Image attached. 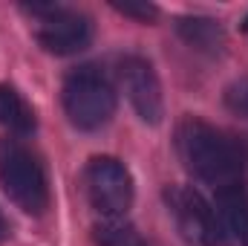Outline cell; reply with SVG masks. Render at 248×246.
Here are the masks:
<instances>
[{"instance_id": "11", "label": "cell", "mask_w": 248, "mask_h": 246, "mask_svg": "<svg viewBox=\"0 0 248 246\" xmlns=\"http://www.w3.org/2000/svg\"><path fill=\"white\" fill-rule=\"evenodd\" d=\"M93 241L95 246H147L144 238L133 223L124 217H104L93 226Z\"/></svg>"}, {"instance_id": "14", "label": "cell", "mask_w": 248, "mask_h": 246, "mask_svg": "<svg viewBox=\"0 0 248 246\" xmlns=\"http://www.w3.org/2000/svg\"><path fill=\"white\" fill-rule=\"evenodd\" d=\"M9 235H12V226H9V220L3 217V211H0V244H6Z\"/></svg>"}, {"instance_id": "2", "label": "cell", "mask_w": 248, "mask_h": 246, "mask_svg": "<svg viewBox=\"0 0 248 246\" xmlns=\"http://www.w3.org/2000/svg\"><path fill=\"white\" fill-rule=\"evenodd\" d=\"M61 102L66 119L78 130H98L116 113V90L110 78L93 64L75 67L63 78Z\"/></svg>"}, {"instance_id": "3", "label": "cell", "mask_w": 248, "mask_h": 246, "mask_svg": "<svg viewBox=\"0 0 248 246\" xmlns=\"http://www.w3.org/2000/svg\"><path fill=\"white\" fill-rule=\"evenodd\" d=\"M0 188L26 214H44L49 209V183L38 157L17 139L0 136Z\"/></svg>"}, {"instance_id": "1", "label": "cell", "mask_w": 248, "mask_h": 246, "mask_svg": "<svg viewBox=\"0 0 248 246\" xmlns=\"http://www.w3.org/2000/svg\"><path fill=\"white\" fill-rule=\"evenodd\" d=\"M176 154L187 171L214 185L217 191L243 180L246 151L237 139L222 133L219 127L202 122L196 116H185L176 127Z\"/></svg>"}, {"instance_id": "10", "label": "cell", "mask_w": 248, "mask_h": 246, "mask_svg": "<svg viewBox=\"0 0 248 246\" xmlns=\"http://www.w3.org/2000/svg\"><path fill=\"white\" fill-rule=\"evenodd\" d=\"M0 124L17 136H29L38 127L32 105L12 84H0Z\"/></svg>"}, {"instance_id": "12", "label": "cell", "mask_w": 248, "mask_h": 246, "mask_svg": "<svg viewBox=\"0 0 248 246\" xmlns=\"http://www.w3.org/2000/svg\"><path fill=\"white\" fill-rule=\"evenodd\" d=\"M225 107L234 116L248 119V75L246 78H237L234 84H228V90H225Z\"/></svg>"}, {"instance_id": "13", "label": "cell", "mask_w": 248, "mask_h": 246, "mask_svg": "<svg viewBox=\"0 0 248 246\" xmlns=\"http://www.w3.org/2000/svg\"><path fill=\"white\" fill-rule=\"evenodd\" d=\"M119 15L124 18H133V20H139V23H153L156 18H159V6H153V3H122V0H113L110 3Z\"/></svg>"}, {"instance_id": "4", "label": "cell", "mask_w": 248, "mask_h": 246, "mask_svg": "<svg viewBox=\"0 0 248 246\" xmlns=\"http://www.w3.org/2000/svg\"><path fill=\"white\" fill-rule=\"evenodd\" d=\"M23 12H29L38 23H35V41L41 44L44 53L49 55H75L84 53L93 44V20L78 12V9H66V6H23Z\"/></svg>"}, {"instance_id": "9", "label": "cell", "mask_w": 248, "mask_h": 246, "mask_svg": "<svg viewBox=\"0 0 248 246\" xmlns=\"http://www.w3.org/2000/svg\"><path fill=\"white\" fill-rule=\"evenodd\" d=\"M217 211L222 217V223L228 226V232H234L240 238V244L248 246V185L240 180L234 185H225L217 191Z\"/></svg>"}, {"instance_id": "7", "label": "cell", "mask_w": 248, "mask_h": 246, "mask_svg": "<svg viewBox=\"0 0 248 246\" xmlns=\"http://www.w3.org/2000/svg\"><path fill=\"white\" fill-rule=\"evenodd\" d=\"M119 81L124 93L139 113L144 124H159L165 116V99H162V84L153 70V64L144 55H124L119 58Z\"/></svg>"}, {"instance_id": "8", "label": "cell", "mask_w": 248, "mask_h": 246, "mask_svg": "<svg viewBox=\"0 0 248 246\" xmlns=\"http://www.w3.org/2000/svg\"><path fill=\"white\" fill-rule=\"evenodd\" d=\"M176 35L185 41L190 50L205 53V55H219L225 47V29L219 20L214 18H202V15H185L176 18Z\"/></svg>"}, {"instance_id": "6", "label": "cell", "mask_w": 248, "mask_h": 246, "mask_svg": "<svg viewBox=\"0 0 248 246\" xmlns=\"http://www.w3.org/2000/svg\"><path fill=\"white\" fill-rule=\"evenodd\" d=\"M87 194L90 203L104 217H124L133 206V177L122 159L116 157H93L87 165Z\"/></svg>"}, {"instance_id": "15", "label": "cell", "mask_w": 248, "mask_h": 246, "mask_svg": "<svg viewBox=\"0 0 248 246\" xmlns=\"http://www.w3.org/2000/svg\"><path fill=\"white\" fill-rule=\"evenodd\" d=\"M240 29H243V32H248V15L243 18V23H240Z\"/></svg>"}, {"instance_id": "5", "label": "cell", "mask_w": 248, "mask_h": 246, "mask_svg": "<svg viewBox=\"0 0 248 246\" xmlns=\"http://www.w3.org/2000/svg\"><path fill=\"white\" fill-rule=\"evenodd\" d=\"M165 203L170 217L176 220L179 232L196 246H231L228 226L222 223L219 211L190 185H168Z\"/></svg>"}]
</instances>
